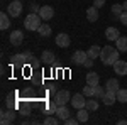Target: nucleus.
Instances as JSON below:
<instances>
[{"mask_svg":"<svg viewBox=\"0 0 127 125\" xmlns=\"http://www.w3.org/2000/svg\"><path fill=\"white\" fill-rule=\"evenodd\" d=\"M54 101H56V105L61 106V105H66L68 101H71V95H69L68 90H59L58 93L54 95Z\"/></svg>","mask_w":127,"mask_h":125,"instance_id":"4","label":"nucleus"},{"mask_svg":"<svg viewBox=\"0 0 127 125\" xmlns=\"http://www.w3.org/2000/svg\"><path fill=\"white\" fill-rule=\"evenodd\" d=\"M69 44H71V39H69L68 34L61 32V34H58V36H56V46L66 49V48H69Z\"/></svg>","mask_w":127,"mask_h":125,"instance_id":"8","label":"nucleus"},{"mask_svg":"<svg viewBox=\"0 0 127 125\" xmlns=\"http://www.w3.org/2000/svg\"><path fill=\"white\" fill-rule=\"evenodd\" d=\"M41 17H39V14H32L31 12L29 15L24 19V27L27 30H37L41 27Z\"/></svg>","mask_w":127,"mask_h":125,"instance_id":"2","label":"nucleus"},{"mask_svg":"<svg viewBox=\"0 0 127 125\" xmlns=\"http://www.w3.org/2000/svg\"><path fill=\"white\" fill-rule=\"evenodd\" d=\"M98 81H100V76H98L97 73H93V71H90L87 73V85H92V86H97Z\"/></svg>","mask_w":127,"mask_h":125,"instance_id":"20","label":"nucleus"},{"mask_svg":"<svg viewBox=\"0 0 127 125\" xmlns=\"http://www.w3.org/2000/svg\"><path fill=\"white\" fill-rule=\"evenodd\" d=\"M48 91L51 93V95H56V93H58V91H56V88H54V86H49V88H48Z\"/></svg>","mask_w":127,"mask_h":125,"instance_id":"37","label":"nucleus"},{"mask_svg":"<svg viewBox=\"0 0 127 125\" xmlns=\"http://www.w3.org/2000/svg\"><path fill=\"white\" fill-rule=\"evenodd\" d=\"M88 113H90V110H88V108H80V110H78L76 118H78L80 124H85V122H88Z\"/></svg>","mask_w":127,"mask_h":125,"instance_id":"23","label":"nucleus"},{"mask_svg":"<svg viewBox=\"0 0 127 125\" xmlns=\"http://www.w3.org/2000/svg\"><path fill=\"white\" fill-rule=\"evenodd\" d=\"M56 115H58V118L64 124V120H68L69 118V110L66 108V105H61L58 106V110H56Z\"/></svg>","mask_w":127,"mask_h":125,"instance_id":"14","label":"nucleus"},{"mask_svg":"<svg viewBox=\"0 0 127 125\" xmlns=\"http://www.w3.org/2000/svg\"><path fill=\"white\" fill-rule=\"evenodd\" d=\"M10 27V15L9 14H5V12H2L0 14V29L5 30Z\"/></svg>","mask_w":127,"mask_h":125,"instance_id":"17","label":"nucleus"},{"mask_svg":"<svg viewBox=\"0 0 127 125\" xmlns=\"http://www.w3.org/2000/svg\"><path fill=\"white\" fill-rule=\"evenodd\" d=\"M119 86H120V85H119V79H115V78H110L107 83H105V90H107V91H115V93H117Z\"/></svg>","mask_w":127,"mask_h":125,"instance_id":"19","label":"nucleus"},{"mask_svg":"<svg viewBox=\"0 0 127 125\" xmlns=\"http://www.w3.org/2000/svg\"><path fill=\"white\" fill-rule=\"evenodd\" d=\"M119 20H120V24H124V25H127V10H124V12L120 14V17H119Z\"/></svg>","mask_w":127,"mask_h":125,"instance_id":"33","label":"nucleus"},{"mask_svg":"<svg viewBox=\"0 0 127 125\" xmlns=\"http://www.w3.org/2000/svg\"><path fill=\"white\" fill-rule=\"evenodd\" d=\"M122 12H124V7H122V5H119V3L112 5V15H114L117 20H119V17H120V14H122Z\"/></svg>","mask_w":127,"mask_h":125,"instance_id":"27","label":"nucleus"},{"mask_svg":"<svg viewBox=\"0 0 127 125\" xmlns=\"http://www.w3.org/2000/svg\"><path fill=\"white\" fill-rule=\"evenodd\" d=\"M115 95H117V101H119V103H127V90L119 88Z\"/></svg>","mask_w":127,"mask_h":125,"instance_id":"25","label":"nucleus"},{"mask_svg":"<svg viewBox=\"0 0 127 125\" xmlns=\"http://www.w3.org/2000/svg\"><path fill=\"white\" fill-rule=\"evenodd\" d=\"M20 2H22V0H20Z\"/></svg>","mask_w":127,"mask_h":125,"instance_id":"40","label":"nucleus"},{"mask_svg":"<svg viewBox=\"0 0 127 125\" xmlns=\"http://www.w3.org/2000/svg\"><path fill=\"white\" fill-rule=\"evenodd\" d=\"M87 19L90 20V22H97L98 20V9L97 7H90V9H87Z\"/></svg>","mask_w":127,"mask_h":125,"instance_id":"21","label":"nucleus"},{"mask_svg":"<svg viewBox=\"0 0 127 125\" xmlns=\"http://www.w3.org/2000/svg\"><path fill=\"white\" fill-rule=\"evenodd\" d=\"M100 52H102V48H100V46H90V49L87 51L88 58H92V59L100 58Z\"/></svg>","mask_w":127,"mask_h":125,"instance_id":"22","label":"nucleus"},{"mask_svg":"<svg viewBox=\"0 0 127 125\" xmlns=\"http://www.w3.org/2000/svg\"><path fill=\"white\" fill-rule=\"evenodd\" d=\"M105 95V90H103V88L102 86H95V96H93V98H97V100H102V96Z\"/></svg>","mask_w":127,"mask_h":125,"instance_id":"30","label":"nucleus"},{"mask_svg":"<svg viewBox=\"0 0 127 125\" xmlns=\"http://www.w3.org/2000/svg\"><path fill=\"white\" fill-rule=\"evenodd\" d=\"M119 125H127V120H119Z\"/></svg>","mask_w":127,"mask_h":125,"instance_id":"38","label":"nucleus"},{"mask_svg":"<svg viewBox=\"0 0 127 125\" xmlns=\"http://www.w3.org/2000/svg\"><path fill=\"white\" fill-rule=\"evenodd\" d=\"M14 120H15V112H14V110H9V112H2V117H0V122H2V125L12 124Z\"/></svg>","mask_w":127,"mask_h":125,"instance_id":"11","label":"nucleus"},{"mask_svg":"<svg viewBox=\"0 0 127 125\" xmlns=\"http://www.w3.org/2000/svg\"><path fill=\"white\" fill-rule=\"evenodd\" d=\"M122 7H124V10H127V0L124 2V3H122Z\"/></svg>","mask_w":127,"mask_h":125,"instance_id":"39","label":"nucleus"},{"mask_svg":"<svg viewBox=\"0 0 127 125\" xmlns=\"http://www.w3.org/2000/svg\"><path fill=\"white\" fill-rule=\"evenodd\" d=\"M119 51L117 48H112V46H105L102 48V52H100V59L105 66H114L119 61Z\"/></svg>","mask_w":127,"mask_h":125,"instance_id":"1","label":"nucleus"},{"mask_svg":"<svg viewBox=\"0 0 127 125\" xmlns=\"http://www.w3.org/2000/svg\"><path fill=\"white\" fill-rule=\"evenodd\" d=\"M39 17L42 20H51L54 17V9H53L51 5H42L39 9Z\"/></svg>","mask_w":127,"mask_h":125,"instance_id":"6","label":"nucleus"},{"mask_svg":"<svg viewBox=\"0 0 127 125\" xmlns=\"http://www.w3.org/2000/svg\"><path fill=\"white\" fill-rule=\"evenodd\" d=\"M64 124L66 125H76L78 124V118H68V120H64Z\"/></svg>","mask_w":127,"mask_h":125,"instance_id":"35","label":"nucleus"},{"mask_svg":"<svg viewBox=\"0 0 127 125\" xmlns=\"http://www.w3.org/2000/svg\"><path fill=\"white\" fill-rule=\"evenodd\" d=\"M105 37H107L108 41H117V39L120 37L119 29H115V27H107V29H105Z\"/></svg>","mask_w":127,"mask_h":125,"instance_id":"15","label":"nucleus"},{"mask_svg":"<svg viewBox=\"0 0 127 125\" xmlns=\"http://www.w3.org/2000/svg\"><path fill=\"white\" fill-rule=\"evenodd\" d=\"M10 44L12 46H20L22 42H24V32L22 30H14V32H10Z\"/></svg>","mask_w":127,"mask_h":125,"instance_id":"7","label":"nucleus"},{"mask_svg":"<svg viewBox=\"0 0 127 125\" xmlns=\"http://www.w3.org/2000/svg\"><path fill=\"white\" fill-rule=\"evenodd\" d=\"M102 101H103L105 105H114V103L117 101V95H115V91H107V90H105V95L102 96Z\"/></svg>","mask_w":127,"mask_h":125,"instance_id":"13","label":"nucleus"},{"mask_svg":"<svg viewBox=\"0 0 127 125\" xmlns=\"http://www.w3.org/2000/svg\"><path fill=\"white\" fill-rule=\"evenodd\" d=\"M83 95L85 96H95V86H92V85H87V86L83 88Z\"/></svg>","mask_w":127,"mask_h":125,"instance_id":"29","label":"nucleus"},{"mask_svg":"<svg viewBox=\"0 0 127 125\" xmlns=\"http://www.w3.org/2000/svg\"><path fill=\"white\" fill-rule=\"evenodd\" d=\"M83 66H85V68H92V66H93V59L88 58L87 61H85V64H83Z\"/></svg>","mask_w":127,"mask_h":125,"instance_id":"36","label":"nucleus"},{"mask_svg":"<svg viewBox=\"0 0 127 125\" xmlns=\"http://www.w3.org/2000/svg\"><path fill=\"white\" fill-rule=\"evenodd\" d=\"M103 5H105V0H93V7L100 9V7H103Z\"/></svg>","mask_w":127,"mask_h":125,"instance_id":"34","label":"nucleus"},{"mask_svg":"<svg viewBox=\"0 0 127 125\" xmlns=\"http://www.w3.org/2000/svg\"><path fill=\"white\" fill-rule=\"evenodd\" d=\"M85 108H88L90 112H95L98 108V101L97 100H92V96H90V100H87V103H85Z\"/></svg>","mask_w":127,"mask_h":125,"instance_id":"26","label":"nucleus"},{"mask_svg":"<svg viewBox=\"0 0 127 125\" xmlns=\"http://www.w3.org/2000/svg\"><path fill=\"white\" fill-rule=\"evenodd\" d=\"M114 71L117 73L119 76H126V75H127V63H126V61H120V59H119L117 63L114 64Z\"/></svg>","mask_w":127,"mask_h":125,"instance_id":"12","label":"nucleus"},{"mask_svg":"<svg viewBox=\"0 0 127 125\" xmlns=\"http://www.w3.org/2000/svg\"><path fill=\"white\" fill-rule=\"evenodd\" d=\"M85 103H87V96L83 95V93H76V95L71 96V105L75 106L76 110L85 108Z\"/></svg>","mask_w":127,"mask_h":125,"instance_id":"5","label":"nucleus"},{"mask_svg":"<svg viewBox=\"0 0 127 125\" xmlns=\"http://www.w3.org/2000/svg\"><path fill=\"white\" fill-rule=\"evenodd\" d=\"M26 63H29L27 52H24V54H15V56L10 58V64H14V66H22V64H26Z\"/></svg>","mask_w":127,"mask_h":125,"instance_id":"9","label":"nucleus"},{"mask_svg":"<svg viewBox=\"0 0 127 125\" xmlns=\"http://www.w3.org/2000/svg\"><path fill=\"white\" fill-rule=\"evenodd\" d=\"M59 122H61V120H59V118H54L53 115H49L48 118L44 120V124H46V125H58Z\"/></svg>","mask_w":127,"mask_h":125,"instance_id":"31","label":"nucleus"},{"mask_svg":"<svg viewBox=\"0 0 127 125\" xmlns=\"http://www.w3.org/2000/svg\"><path fill=\"white\" fill-rule=\"evenodd\" d=\"M20 12H22V2L20 0H12L7 5V14L10 17H19Z\"/></svg>","mask_w":127,"mask_h":125,"instance_id":"3","label":"nucleus"},{"mask_svg":"<svg viewBox=\"0 0 127 125\" xmlns=\"http://www.w3.org/2000/svg\"><path fill=\"white\" fill-rule=\"evenodd\" d=\"M39 9H41V7H37V3H36V2H32V3L29 5V10L32 12V14H39Z\"/></svg>","mask_w":127,"mask_h":125,"instance_id":"32","label":"nucleus"},{"mask_svg":"<svg viewBox=\"0 0 127 125\" xmlns=\"http://www.w3.org/2000/svg\"><path fill=\"white\" fill-rule=\"evenodd\" d=\"M56 110H58V105H56V101H49V103H46V112H48L49 115L56 113Z\"/></svg>","mask_w":127,"mask_h":125,"instance_id":"28","label":"nucleus"},{"mask_svg":"<svg viewBox=\"0 0 127 125\" xmlns=\"http://www.w3.org/2000/svg\"><path fill=\"white\" fill-rule=\"evenodd\" d=\"M71 59H73V63L75 64H85V61L88 59V54L85 52V51H76V52H73V56H71Z\"/></svg>","mask_w":127,"mask_h":125,"instance_id":"10","label":"nucleus"},{"mask_svg":"<svg viewBox=\"0 0 127 125\" xmlns=\"http://www.w3.org/2000/svg\"><path fill=\"white\" fill-rule=\"evenodd\" d=\"M37 32H39L41 37H49V36H51V27H49L48 24H41V27L37 29Z\"/></svg>","mask_w":127,"mask_h":125,"instance_id":"24","label":"nucleus"},{"mask_svg":"<svg viewBox=\"0 0 127 125\" xmlns=\"http://www.w3.org/2000/svg\"><path fill=\"white\" fill-rule=\"evenodd\" d=\"M115 48H117L120 52H127V36H120V37L115 41Z\"/></svg>","mask_w":127,"mask_h":125,"instance_id":"16","label":"nucleus"},{"mask_svg":"<svg viewBox=\"0 0 127 125\" xmlns=\"http://www.w3.org/2000/svg\"><path fill=\"white\" fill-rule=\"evenodd\" d=\"M54 52H51V51H44L42 54H41V61L44 63V64H53L54 63Z\"/></svg>","mask_w":127,"mask_h":125,"instance_id":"18","label":"nucleus"}]
</instances>
